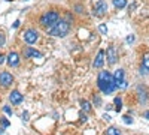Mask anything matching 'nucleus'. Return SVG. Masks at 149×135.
<instances>
[{
    "instance_id": "nucleus-1",
    "label": "nucleus",
    "mask_w": 149,
    "mask_h": 135,
    "mask_svg": "<svg viewBox=\"0 0 149 135\" xmlns=\"http://www.w3.org/2000/svg\"><path fill=\"white\" fill-rule=\"evenodd\" d=\"M97 84H98V89H100L104 95L113 93V90L116 89V84L113 81V77H112L107 71H102L100 74H98Z\"/></svg>"
},
{
    "instance_id": "nucleus-2",
    "label": "nucleus",
    "mask_w": 149,
    "mask_h": 135,
    "mask_svg": "<svg viewBox=\"0 0 149 135\" xmlns=\"http://www.w3.org/2000/svg\"><path fill=\"white\" fill-rule=\"evenodd\" d=\"M69 30H70V24H69V21H66V20H60L54 27H51L48 30V33L51 35V36H60V38H64V36L69 33Z\"/></svg>"
},
{
    "instance_id": "nucleus-3",
    "label": "nucleus",
    "mask_w": 149,
    "mask_h": 135,
    "mask_svg": "<svg viewBox=\"0 0 149 135\" xmlns=\"http://www.w3.org/2000/svg\"><path fill=\"white\" fill-rule=\"evenodd\" d=\"M60 21V17H58V12L55 11H48L40 17L39 23L42 24L43 27H54L55 24Z\"/></svg>"
},
{
    "instance_id": "nucleus-4",
    "label": "nucleus",
    "mask_w": 149,
    "mask_h": 135,
    "mask_svg": "<svg viewBox=\"0 0 149 135\" xmlns=\"http://www.w3.org/2000/svg\"><path fill=\"white\" fill-rule=\"evenodd\" d=\"M113 81H115V84H116V87H121V89L127 87V83H125V80H124V69H116V71H115V74H113Z\"/></svg>"
},
{
    "instance_id": "nucleus-5",
    "label": "nucleus",
    "mask_w": 149,
    "mask_h": 135,
    "mask_svg": "<svg viewBox=\"0 0 149 135\" xmlns=\"http://www.w3.org/2000/svg\"><path fill=\"white\" fill-rule=\"evenodd\" d=\"M37 38H39V33H37L36 30H33V29H29V30H26V33H24V41H26L27 44H34L37 41Z\"/></svg>"
},
{
    "instance_id": "nucleus-6",
    "label": "nucleus",
    "mask_w": 149,
    "mask_h": 135,
    "mask_svg": "<svg viewBox=\"0 0 149 135\" xmlns=\"http://www.w3.org/2000/svg\"><path fill=\"white\" fill-rule=\"evenodd\" d=\"M106 56H107V62L110 65H115L116 60H118V53H116V48L115 47H109L107 51H106Z\"/></svg>"
},
{
    "instance_id": "nucleus-7",
    "label": "nucleus",
    "mask_w": 149,
    "mask_h": 135,
    "mask_svg": "<svg viewBox=\"0 0 149 135\" xmlns=\"http://www.w3.org/2000/svg\"><path fill=\"white\" fill-rule=\"evenodd\" d=\"M12 81H14V77H12L9 72H2V74H0V84H2L3 87H8V86H10Z\"/></svg>"
},
{
    "instance_id": "nucleus-8",
    "label": "nucleus",
    "mask_w": 149,
    "mask_h": 135,
    "mask_svg": "<svg viewBox=\"0 0 149 135\" xmlns=\"http://www.w3.org/2000/svg\"><path fill=\"white\" fill-rule=\"evenodd\" d=\"M106 12H107V5H106L104 2H98V3L95 5V8H94L95 17H103Z\"/></svg>"
},
{
    "instance_id": "nucleus-9",
    "label": "nucleus",
    "mask_w": 149,
    "mask_h": 135,
    "mask_svg": "<svg viewBox=\"0 0 149 135\" xmlns=\"http://www.w3.org/2000/svg\"><path fill=\"white\" fill-rule=\"evenodd\" d=\"M103 63H104V51L100 50V51H98V54H97V57H95V60H94L93 66L97 68V69H100L103 66Z\"/></svg>"
},
{
    "instance_id": "nucleus-10",
    "label": "nucleus",
    "mask_w": 149,
    "mask_h": 135,
    "mask_svg": "<svg viewBox=\"0 0 149 135\" xmlns=\"http://www.w3.org/2000/svg\"><path fill=\"white\" fill-rule=\"evenodd\" d=\"M22 99H24V98H22V95H21L18 90H14V92L9 95V101H10L12 104H21Z\"/></svg>"
},
{
    "instance_id": "nucleus-11",
    "label": "nucleus",
    "mask_w": 149,
    "mask_h": 135,
    "mask_svg": "<svg viewBox=\"0 0 149 135\" xmlns=\"http://www.w3.org/2000/svg\"><path fill=\"white\" fill-rule=\"evenodd\" d=\"M19 63V56L17 53H9L8 56V65L9 66H18Z\"/></svg>"
},
{
    "instance_id": "nucleus-12",
    "label": "nucleus",
    "mask_w": 149,
    "mask_h": 135,
    "mask_svg": "<svg viewBox=\"0 0 149 135\" xmlns=\"http://www.w3.org/2000/svg\"><path fill=\"white\" fill-rule=\"evenodd\" d=\"M24 54H26V57H34V59H36V57H37V59H40V57H42V53H40V51H37V50H33L31 47H29Z\"/></svg>"
},
{
    "instance_id": "nucleus-13",
    "label": "nucleus",
    "mask_w": 149,
    "mask_h": 135,
    "mask_svg": "<svg viewBox=\"0 0 149 135\" xmlns=\"http://www.w3.org/2000/svg\"><path fill=\"white\" fill-rule=\"evenodd\" d=\"M142 69L143 71H149V54L142 59Z\"/></svg>"
},
{
    "instance_id": "nucleus-14",
    "label": "nucleus",
    "mask_w": 149,
    "mask_h": 135,
    "mask_svg": "<svg viewBox=\"0 0 149 135\" xmlns=\"http://www.w3.org/2000/svg\"><path fill=\"white\" fill-rule=\"evenodd\" d=\"M113 5H115V8H125L127 6V0H113Z\"/></svg>"
},
{
    "instance_id": "nucleus-15",
    "label": "nucleus",
    "mask_w": 149,
    "mask_h": 135,
    "mask_svg": "<svg viewBox=\"0 0 149 135\" xmlns=\"http://www.w3.org/2000/svg\"><path fill=\"white\" fill-rule=\"evenodd\" d=\"M81 105H82V110H84L85 113H90L91 111V105H90L88 101H81Z\"/></svg>"
},
{
    "instance_id": "nucleus-16",
    "label": "nucleus",
    "mask_w": 149,
    "mask_h": 135,
    "mask_svg": "<svg viewBox=\"0 0 149 135\" xmlns=\"http://www.w3.org/2000/svg\"><path fill=\"white\" fill-rule=\"evenodd\" d=\"M113 102H115V105H116V107H115V110L119 113V111H121V108H122V101H121V98H115Z\"/></svg>"
},
{
    "instance_id": "nucleus-17",
    "label": "nucleus",
    "mask_w": 149,
    "mask_h": 135,
    "mask_svg": "<svg viewBox=\"0 0 149 135\" xmlns=\"http://www.w3.org/2000/svg\"><path fill=\"white\" fill-rule=\"evenodd\" d=\"M106 134H107V135H121V132H119L116 128H113V126H110V128L106 131Z\"/></svg>"
},
{
    "instance_id": "nucleus-18",
    "label": "nucleus",
    "mask_w": 149,
    "mask_h": 135,
    "mask_svg": "<svg viewBox=\"0 0 149 135\" xmlns=\"http://www.w3.org/2000/svg\"><path fill=\"white\" fill-rule=\"evenodd\" d=\"M98 30H100L102 33H104V35L107 33V27L104 26V24H100V27H98Z\"/></svg>"
},
{
    "instance_id": "nucleus-19",
    "label": "nucleus",
    "mask_w": 149,
    "mask_h": 135,
    "mask_svg": "<svg viewBox=\"0 0 149 135\" xmlns=\"http://www.w3.org/2000/svg\"><path fill=\"white\" fill-rule=\"evenodd\" d=\"M0 123H2L5 128H8V126H9V122H8L6 119H0Z\"/></svg>"
},
{
    "instance_id": "nucleus-20",
    "label": "nucleus",
    "mask_w": 149,
    "mask_h": 135,
    "mask_svg": "<svg viewBox=\"0 0 149 135\" xmlns=\"http://www.w3.org/2000/svg\"><path fill=\"white\" fill-rule=\"evenodd\" d=\"M3 111H5L6 114H12V110H10L8 105H5V107H3Z\"/></svg>"
},
{
    "instance_id": "nucleus-21",
    "label": "nucleus",
    "mask_w": 149,
    "mask_h": 135,
    "mask_svg": "<svg viewBox=\"0 0 149 135\" xmlns=\"http://www.w3.org/2000/svg\"><path fill=\"white\" fill-rule=\"evenodd\" d=\"M124 122H125V123L128 125V123H133V119H130L128 116H124Z\"/></svg>"
},
{
    "instance_id": "nucleus-22",
    "label": "nucleus",
    "mask_w": 149,
    "mask_h": 135,
    "mask_svg": "<svg viewBox=\"0 0 149 135\" xmlns=\"http://www.w3.org/2000/svg\"><path fill=\"white\" fill-rule=\"evenodd\" d=\"M3 62H5V56H3L2 53H0V65H2Z\"/></svg>"
},
{
    "instance_id": "nucleus-23",
    "label": "nucleus",
    "mask_w": 149,
    "mask_h": 135,
    "mask_svg": "<svg viewBox=\"0 0 149 135\" xmlns=\"http://www.w3.org/2000/svg\"><path fill=\"white\" fill-rule=\"evenodd\" d=\"M3 44H5V38H3V36H2V35H0V47H2Z\"/></svg>"
},
{
    "instance_id": "nucleus-24",
    "label": "nucleus",
    "mask_w": 149,
    "mask_h": 135,
    "mask_svg": "<svg viewBox=\"0 0 149 135\" xmlns=\"http://www.w3.org/2000/svg\"><path fill=\"white\" fill-rule=\"evenodd\" d=\"M27 117H29V114H27V113H24V114H22V119H24V120H29Z\"/></svg>"
},
{
    "instance_id": "nucleus-25",
    "label": "nucleus",
    "mask_w": 149,
    "mask_h": 135,
    "mask_svg": "<svg viewBox=\"0 0 149 135\" xmlns=\"http://www.w3.org/2000/svg\"><path fill=\"white\" fill-rule=\"evenodd\" d=\"M143 116H145V117L149 120V111H145V113H143Z\"/></svg>"
},
{
    "instance_id": "nucleus-26",
    "label": "nucleus",
    "mask_w": 149,
    "mask_h": 135,
    "mask_svg": "<svg viewBox=\"0 0 149 135\" xmlns=\"http://www.w3.org/2000/svg\"><path fill=\"white\" fill-rule=\"evenodd\" d=\"M133 39H134V36H128V38H127L128 42H133Z\"/></svg>"
},
{
    "instance_id": "nucleus-27",
    "label": "nucleus",
    "mask_w": 149,
    "mask_h": 135,
    "mask_svg": "<svg viewBox=\"0 0 149 135\" xmlns=\"http://www.w3.org/2000/svg\"><path fill=\"white\" fill-rule=\"evenodd\" d=\"M18 26H19V21H18V20H17V21H15V23H14V27H18Z\"/></svg>"
},
{
    "instance_id": "nucleus-28",
    "label": "nucleus",
    "mask_w": 149,
    "mask_h": 135,
    "mask_svg": "<svg viewBox=\"0 0 149 135\" xmlns=\"http://www.w3.org/2000/svg\"><path fill=\"white\" fill-rule=\"evenodd\" d=\"M103 119H104V120H110V117H109L107 114H104V116H103Z\"/></svg>"
},
{
    "instance_id": "nucleus-29",
    "label": "nucleus",
    "mask_w": 149,
    "mask_h": 135,
    "mask_svg": "<svg viewBox=\"0 0 149 135\" xmlns=\"http://www.w3.org/2000/svg\"><path fill=\"white\" fill-rule=\"evenodd\" d=\"M3 134V129H0V135H2Z\"/></svg>"
}]
</instances>
